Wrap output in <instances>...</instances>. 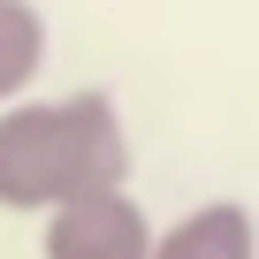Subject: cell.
I'll use <instances>...</instances> for the list:
<instances>
[{"label": "cell", "mask_w": 259, "mask_h": 259, "mask_svg": "<svg viewBox=\"0 0 259 259\" xmlns=\"http://www.w3.org/2000/svg\"><path fill=\"white\" fill-rule=\"evenodd\" d=\"M122 183H130V130L107 92L0 107V206L8 213H54L69 198Z\"/></svg>", "instance_id": "1"}, {"label": "cell", "mask_w": 259, "mask_h": 259, "mask_svg": "<svg viewBox=\"0 0 259 259\" xmlns=\"http://www.w3.org/2000/svg\"><path fill=\"white\" fill-rule=\"evenodd\" d=\"M46 259H153V221L130 191H92L46 213Z\"/></svg>", "instance_id": "2"}, {"label": "cell", "mask_w": 259, "mask_h": 259, "mask_svg": "<svg viewBox=\"0 0 259 259\" xmlns=\"http://www.w3.org/2000/svg\"><path fill=\"white\" fill-rule=\"evenodd\" d=\"M153 259H259V229L244 206L213 198V206H191L183 221H168L153 236Z\"/></svg>", "instance_id": "3"}, {"label": "cell", "mask_w": 259, "mask_h": 259, "mask_svg": "<svg viewBox=\"0 0 259 259\" xmlns=\"http://www.w3.org/2000/svg\"><path fill=\"white\" fill-rule=\"evenodd\" d=\"M38 69H46V16L31 0H0V107L31 99Z\"/></svg>", "instance_id": "4"}]
</instances>
